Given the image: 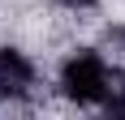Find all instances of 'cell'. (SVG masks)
Listing matches in <instances>:
<instances>
[{"instance_id": "obj_3", "label": "cell", "mask_w": 125, "mask_h": 120, "mask_svg": "<svg viewBox=\"0 0 125 120\" xmlns=\"http://www.w3.org/2000/svg\"><path fill=\"white\" fill-rule=\"evenodd\" d=\"M65 4H91V0H65Z\"/></svg>"}, {"instance_id": "obj_2", "label": "cell", "mask_w": 125, "mask_h": 120, "mask_svg": "<svg viewBox=\"0 0 125 120\" xmlns=\"http://www.w3.org/2000/svg\"><path fill=\"white\" fill-rule=\"evenodd\" d=\"M30 64H26V56H17V51H0V90H13V94H22L26 86H30Z\"/></svg>"}, {"instance_id": "obj_1", "label": "cell", "mask_w": 125, "mask_h": 120, "mask_svg": "<svg viewBox=\"0 0 125 120\" xmlns=\"http://www.w3.org/2000/svg\"><path fill=\"white\" fill-rule=\"evenodd\" d=\"M61 86H65V94L78 99V103H95V99H104V90H108V69H104V60L95 56V51H78V56L65 60Z\"/></svg>"}]
</instances>
